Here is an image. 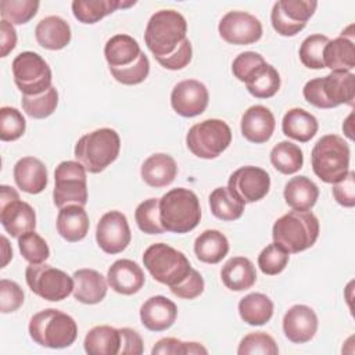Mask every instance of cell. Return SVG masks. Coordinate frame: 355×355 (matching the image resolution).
Masks as SVG:
<instances>
[{"label": "cell", "mask_w": 355, "mask_h": 355, "mask_svg": "<svg viewBox=\"0 0 355 355\" xmlns=\"http://www.w3.org/2000/svg\"><path fill=\"white\" fill-rule=\"evenodd\" d=\"M159 219L165 232L189 233L201 219L198 197L194 191L176 187L159 198Z\"/></svg>", "instance_id": "cell-1"}, {"label": "cell", "mask_w": 355, "mask_h": 355, "mask_svg": "<svg viewBox=\"0 0 355 355\" xmlns=\"http://www.w3.org/2000/svg\"><path fill=\"white\" fill-rule=\"evenodd\" d=\"M319 229V220L312 212L290 211L275 222L272 237L288 254H297L316 243Z\"/></svg>", "instance_id": "cell-2"}, {"label": "cell", "mask_w": 355, "mask_h": 355, "mask_svg": "<svg viewBox=\"0 0 355 355\" xmlns=\"http://www.w3.org/2000/svg\"><path fill=\"white\" fill-rule=\"evenodd\" d=\"M29 336L40 347L60 349L72 345L78 337V326L68 313L47 308L29 320Z\"/></svg>", "instance_id": "cell-3"}, {"label": "cell", "mask_w": 355, "mask_h": 355, "mask_svg": "<svg viewBox=\"0 0 355 355\" xmlns=\"http://www.w3.org/2000/svg\"><path fill=\"white\" fill-rule=\"evenodd\" d=\"M187 22L184 17L175 10L155 11L146 26L144 42L154 58L172 54L186 39Z\"/></svg>", "instance_id": "cell-4"}, {"label": "cell", "mask_w": 355, "mask_h": 355, "mask_svg": "<svg viewBox=\"0 0 355 355\" xmlns=\"http://www.w3.org/2000/svg\"><path fill=\"white\" fill-rule=\"evenodd\" d=\"M121 139L111 128H100L83 135L75 144V158L90 173H100L119 155Z\"/></svg>", "instance_id": "cell-5"}, {"label": "cell", "mask_w": 355, "mask_h": 355, "mask_svg": "<svg viewBox=\"0 0 355 355\" xmlns=\"http://www.w3.org/2000/svg\"><path fill=\"white\" fill-rule=\"evenodd\" d=\"M305 100L316 108H334L341 104L354 105L355 75L352 72L331 71L323 78H315L302 89Z\"/></svg>", "instance_id": "cell-6"}, {"label": "cell", "mask_w": 355, "mask_h": 355, "mask_svg": "<svg viewBox=\"0 0 355 355\" xmlns=\"http://www.w3.org/2000/svg\"><path fill=\"white\" fill-rule=\"evenodd\" d=\"M349 146L338 135L322 136L312 148L313 173L324 183H336L349 172Z\"/></svg>", "instance_id": "cell-7"}, {"label": "cell", "mask_w": 355, "mask_h": 355, "mask_svg": "<svg viewBox=\"0 0 355 355\" xmlns=\"http://www.w3.org/2000/svg\"><path fill=\"white\" fill-rule=\"evenodd\" d=\"M143 263L157 282L169 288L182 283L191 270L187 257L165 243L151 244L143 254Z\"/></svg>", "instance_id": "cell-8"}, {"label": "cell", "mask_w": 355, "mask_h": 355, "mask_svg": "<svg viewBox=\"0 0 355 355\" xmlns=\"http://www.w3.org/2000/svg\"><path fill=\"white\" fill-rule=\"evenodd\" d=\"M232 143V130L222 119H205L193 125L186 135L187 148L198 158L219 157Z\"/></svg>", "instance_id": "cell-9"}, {"label": "cell", "mask_w": 355, "mask_h": 355, "mask_svg": "<svg viewBox=\"0 0 355 355\" xmlns=\"http://www.w3.org/2000/svg\"><path fill=\"white\" fill-rule=\"evenodd\" d=\"M85 166L78 161H62L54 171L53 201L57 208L69 204L85 207L87 202V178Z\"/></svg>", "instance_id": "cell-10"}, {"label": "cell", "mask_w": 355, "mask_h": 355, "mask_svg": "<svg viewBox=\"0 0 355 355\" xmlns=\"http://www.w3.org/2000/svg\"><path fill=\"white\" fill-rule=\"evenodd\" d=\"M25 280L31 291L47 301H62L73 291V279L49 263H29Z\"/></svg>", "instance_id": "cell-11"}, {"label": "cell", "mask_w": 355, "mask_h": 355, "mask_svg": "<svg viewBox=\"0 0 355 355\" xmlns=\"http://www.w3.org/2000/svg\"><path fill=\"white\" fill-rule=\"evenodd\" d=\"M12 76L24 96H36L51 87V69L42 55L22 51L12 61Z\"/></svg>", "instance_id": "cell-12"}, {"label": "cell", "mask_w": 355, "mask_h": 355, "mask_svg": "<svg viewBox=\"0 0 355 355\" xmlns=\"http://www.w3.org/2000/svg\"><path fill=\"white\" fill-rule=\"evenodd\" d=\"M0 222L11 237H19L36 227L35 209L21 201L18 191L7 184L0 186Z\"/></svg>", "instance_id": "cell-13"}, {"label": "cell", "mask_w": 355, "mask_h": 355, "mask_svg": "<svg viewBox=\"0 0 355 355\" xmlns=\"http://www.w3.org/2000/svg\"><path fill=\"white\" fill-rule=\"evenodd\" d=\"M318 1L311 0H280L273 4L270 22L282 36H295L315 14Z\"/></svg>", "instance_id": "cell-14"}, {"label": "cell", "mask_w": 355, "mask_h": 355, "mask_svg": "<svg viewBox=\"0 0 355 355\" xmlns=\"http://www.w3.org/2000/svg\"><path fill=\"white\" fill-rule=\"evenodd\" d=\"M132 233L126 216L121 211L105 212L96 227V241L107 254H119L130 243Z\"/></svg>", "instance_id": "cell-15"}, {"label": "cell", "mask_w": 355, "mask_h": 355, "mask_svg": "<svg viewBox=\"0 0 355 355\" xmlns=\"http://www.w3.org/2000/svg\"><path fill=\"white\" fill-rule=\"evenodd\" d=\"M218 31L220 37L237 46L252 44L262 36L261 21L244 11H229L219 21Z\"/></svg>", "instance_id": "cell-16"}, {"label": "cell", "mask_w": 355, "mask_h": 355, "mask_svg": "<svg viewBox=\"0 0 355 355\" xmlns=\"http://www.w3.org/2000/svg\"><path fill=\"white\" fill-rule=\"evenodd\" d=\"M227 189L241 201L255 202L269 193L270 176L262 168L252 165L241 166L230 175Z\"/></svg>", "instance_id": "cell-17"}, {"label": "cell", "mask_w": 355, "mask_h": 355, "mask_svg": "<svg viewBox=\"0 0 355 355\" xmlns=\"http://www.w3.org/2000/svg\"><path fill=\"white\" fill-rule=\"evenodd\" d=\"M209 93L204 83L196 79H184L175 85L171 93V105L176 114L193 118L202 114L208 105Z\"/></svg>", "instance_id": "cell-18"}, {"label": "cell", "mask_w": 355, "mask_h": 355, "mask_svg": "<svg viewBox=\"0 0 355 355\" xmlns=\"http://www.w3.org/2000/svg\"><path fill=\"white\" fill-rule=\"evenodd\" d=\"M318 330V316L315 311L304 304L293 305L283 316L284 336L294 344L311 341Z\"/></svg>", "instance_id": "cell-19"}, {"label": "cell", "mask_w": 355, "mask_h": 355, "mask_svg": "<svg viewBox=\"0 0 355 355\" xmlns=\"http://www.w3.org/2000/svg\"><path fill=\"white\" fill-rule=\"evenodd\" d=\"M108 286L118 294L132 295L141 290L146 283L143 269L130 259L115 261L107 272Z\"/></svg>", "instance_id": "cell-20"}, {"label": "cell", "mask_w": 355, "mask_h": 355, "mask_svg": "<svg viewBox=\"0 0 355 355\" xmlns=\"http://www.w3.org/2000/svg\"><path fill=\"white\" fill-rule=\"evenodd\" d=\"M178 316L176 304L164 297H150L140 308L141 324L150 331H164L169 329Z\"/></svg>", "instance_id": "cell-21"}, {"label": "cell", "mask_w": 355, "mask_h": 355, "mask_svg": "<svg viewBox=\"0 0 355 355\" xmlns=\"http://www.w3.org/2000/svg\"><path fill=\"white\" fill-rule=\"evenodd\" d=\"M352 29L354 26L349 25L348 29L341 32V36L327 42L323 50L324 68L344 72H351L355 68V47Z\"/></svg>", "instance_id": "cell-22"}, {"label": "cell", "mask_w": 355, "mask_h": 355, "mask_svg": "<svg viewBox=\"0 0 355 355\" xmlns=\"http://www.w3.org/2000/svg\"><path fill=\"white\" fill-rule=\"evenodd\" d=\"M276 121L272 111L263 105H251L241 116V135L251 143H266L275 132Z\"/></svg>", "instance_id": "cell-23"}, {"label": "cell", "mask_w": 355, "mask_h": 355, "mask_svg": "<svg viewBox=\"0 0 355 355\" xmlns=\"http://www.w3.org/2000/svg\"><path fill=\"white\" fill-rule=\"evenodd\" d=\"M14 180L22 191L28 194H39L47 186L46 165L35 157H24L14 165Z\"/></svg>", "instance_id": "cell-24"}, {"label": "cell", "mask_w": 355, "mask_h": 355, "mask_svg": "<svg viewBox=\"0 0 355 355\" xmlns=\"http://www.w3.org/2000/svg\"><path fill=\"white\" fill-rule=\"evenodd\" d=\"M73 297L87 305L101 302L107 295V279L94 269H79L73 273Z\"/></svg>", "instance_id": "cell-25"}, {"label": "cell", "mask_w": 355, "mask_h": 355, "mask_svg": "<svg viewBox=\"0 0 355 355\" xmlns=\"http://www.w3.org/2000/svg\"><path fill=\"white\" fill-rule=\"evenodd\" d=\"M55 225L58 234L64 240L69 243H76L86 237L90 222L87 212L82 205L69 204L60 208Z\"/></svg>", "instance_id": "cell-26"}, {"label": "cell", "mask_w": 355, "mask_h": 355, "mask_svg": "<svg viewBox=\"0 0 355 355\" xmlns=\"http://www.w3.org/2000/svg\"><path fill=\"white\" fill-rule=\"evenodd\" d=\"M71 26L58 15H49L40 19L35 28V37L39 46L46 50H61L71 42Z\"/></svg>", "instance_id": "cell-27"}, {"label": "cell", "mask_w": 355, "mask_h": 355, "mask_svg": "<svg viewBox=\"0 0 355 355\" xmlns=\"http://www.w3.org/2000/svg\"><path fill=\"white\" fill-rule=\"evenodd\" d=\"M140 173L141 179L150 187L161 189L169 186L175 180L178 175V165L169 154L157 153L143 162Z\"/></svg>", "instance_id": "cell-28"}, {"label": "cell", "mask_w": 355, "mask_h": 355, "mask_svg": "<svg viewBox=\"0 0 355 355\" xmlns=\"http://www.w3.org/2000/svg\"><path fill=\"white\" fill-rule=\"evenodd\" d=\"M220 279L229 290L244 291L255 284L257 270L248 258L233 257L222 266Z\"/></svg>", "instance_id": "cell-29"}, {"label": "cell", "mask_w": 355, "mask_h": 355, "mask_svg": "<svg viewBox=\"0 0 355 355\" xmlns=\"http://www.w3.org/2000/svg\"><path fill=\"white\" fill-rule=\"evenodd\" d=\"M141 50L136 39L129 35L119 33L110 37L104 46V57L108 68H123L133 64Z\"/></svg>", "instance_id": "cell-30"}, {"label": "cell", "mask_w": 355, "mask_h": 355, "mask_svg": "<svg viewBox=\"0 0 355 355\" xmlns=\"http://www.w3.org/2000/svg\"><path fill=\"white\" fill-rule=\"evenodd\" d=\"M283 196L294 211H309L318 201L319 189L309 178L294 176L286 183Z\"/></svg>", "instance_id": "cell-31"}, {"label": "cell", "mask_w": 355, "mask_h": 355, "mask_svg": "<svg viewBox=\"0 0 355 355\" xmlns=\"http://www.w3.org/2000/svg\"><path fill=\"white\" fill-rule=\"evenodd\" d=\"M318 119L308 111L302 108L288 110L282 121L283 133L300 143L309 141L318 132Z\"/></svg>", "instance_id": "cell-32"}, {"label": "cell", "mask_w": 355, "mask_h": 355, "mask_svg": "<svg viewBox=\"0 0 355 355\" xmlns=\"http://www.w3.org/2000/svg\"><path fill=\"white\" fill-rule=\"evenodd\" d=\"M135 4L136 1L125 3L119 0H73L72 14L82 24H96L118 8H126Z\"/></svg>", "instance_id": "cell-33"}, {"label": "cell", "mask_w": 355, "mask_h": 355, "mask_svg": "<svg viewBox=\"0 0 355 355\" xmlns=\"http://www.w3.org/2000/svg\"><path fill=\"white\" fill-rule=\"evenodd\" d=\"M85 351L90 355H118L121 348V333L108 324L90 329L83 341Z\"/></svg>", "instance_id": "cell-34"}, {"label": "cell", "mask_w": 355, "mask_h": 355, "mask_svg": "<svg viewBox=\"0 0 355 355\" xmlns=\"http://www.w3.org/2000/svg\"><path fill=\"white\" fill-rule=\"evenodd\" d=\"M227 252L229 241L219 230H204L194 241V254L204 263H219Z\"/></svg>", "instance_id": "cell-35"}, {"label": "cell", "mask_w": 355, "mask_h": 355, "mask_svg": "<svg viewBox=\"0 0 355 355\" xmlns=\"http://www.w3.org/2000/svg\"><path fill=\"white\" fill-rule=\"evenodd\" d=\"M248 93L257 98H270L280 89V75L266 61L258 65L244 80Z\"/></svg>", "instance_id": "cell-36"}, {"label": "cell", "mask_w": 355, "mask_h": 355, "mask_svg": "<svg viewBox=\"0 0 355 355\" xmlns=\"http://www.w3.org/2000/svg\"><path fill=\"white\" fill-rule=\"evenodd\" d=\"M239 315L247 324L262 326L273 316V302L262 293L247 294L239 302Z\"/></svg>", "instance_id": "cell-37"}, {"label": "cell", "mask_w": 355, "mask_h": 355, "mask_svg": "<svg viewBox=\"0 0 355 355\" xmlns=\"http://www.w3.org/2000/svg\"><path fill=\"white\" fill-rule=\"evenodd\" d=\"M209 208L215 218L220 220H236L239 219L243 212L245 202L241 201L236 194H233L227 187H216L209 194Z\"/></svg>", "instance_id": "cell-38"}, {"label": "cell", "mask_w": 355, "mask_h": 355, "mask_svg": "<svg viewBox=\"0 0 355 355\" xmlns=\"http://www.w3.org/2000/svg\"><path fill=\"white\" fill-rule=\"evenodd\" d=\"M270 162L276 171L283 175H293L302 168L304 154L300 146L283 140L270 151Z\"/></svg>", "instance_id": "cell-39"}, {"label": "cell", "mask_w": 355, "mask_h": 355, "mask_svg": "<svg viewBox=\"0 0 355 355\" xmlns=\"http://www.w3.org/2000/svg\"><path fill=\"white\" fill-rule=\"evenodd\" d=\"M24 111L35 119H43L50 116L58 104V92L54 86L36 96H24L21 100Z\"/></svg>", "instance_id": "cell-40"}, {"label": "cell", "mask_w": 355, "mask_h": 355, "mask_svg": "<svg viewBox=\"0 0 355 355\" xmlns=\"http://www.w3.org/2000/svg\"><path fill=\"white\" fill-rule=\"evenodd\" d=\"M40 3L33 0H1V19L12 25H24L36 15Z\"/></svg>", "instance_id": "cell-41"}, {"label": "cell", "mask_w": 355, "mask_h": 355, "mask_svg": "<svg viewBox=\"0 0 355 355\" xmlns=\"http://www.w3.org/2000/svg\"><path fill=\"white\" fill-rule=\"evenodd\" d=\"M139 229L147 234H161L165 232L159 219V198H147L135 211Z\"/></svg>", "instance_id": "cell-42"}, {"label": "cell", "mask_w": 355, "mask_h": 355, "mask_svg": "<svg viewBox=\"0 0 355 355\" xmlns=\"http://www.w3.org/2000/svg\"><path fill=\"white\" fill-rule=\"evenodd\" d=\"M330 39L322 33H315L304 39L300 46V60L309 69L324 68L323 50Z\"/></svg>", "instance_id": "cell-43"}, {"label": "cell", "mask_w": 355, "mask_h": 355, "mask_svg": "<svg viewBox=\"0 0 355 355\" xmlns=\"http://www.w3.org/2000/svg\"><path fill=\"white\" fill-rule=\"evenodd\" d=\"M19 252L29 263H42L50 257V248L46 240L35 230L26 232L18 237Z\"/></svg>", "instance_id": "cell-44"}, {"label": "cell", "mask_w": 355, "mask_h": 355, "mask_svg": "<svg viewBox=\"0 0 355 355\" xmlns=\"http://www.w3.org/2000/svg\"><path fill=\"white\" fill-rule=\"evenodd\" d=\"M288 259L290 254L273 241L272 244H268L258 255V266L263 275L275 276L286 269Z\"/></svg>", "instance_id": "cell-45"}, {"label": "cell", "mask_w": 355, "mask_h": 355, "mask_svg": "<svg viewBox=\"0 0 355 355\" xmlns=\"http://www.w3.org/2000/svg\"><path fill=\"white\" fill-rule=\"evenodd\" d=\"M239 355H277L279 347L272 336L265 331H254L244 336L237 348Z\"/></svg>", "instance_id": "cell-46"}, {"label": "cell", "mask_w": 355, "mask_h": 355, "mask_svg": "<svg viewBox=\"0 0 355 355\" xmlns=\"http://www.w3.org/2000/svg\"><path fill=\"white\" fill-rule=\"evenodd\" d=\"M26 129V121L14 107L0 108V139L3 141L18 140Z\"/></svg>", "instance_id": "cell-47"}, {"label": "cell", "mask_w": 355, "mask_h": 355, "mask_svg": "<svg viewBox=\"0 0 355 355\" xmlns=\"http://www.w3.org/2000/svg\"><path fill=\"white\" fill-rule=\"evenodd\" d=\"M110 72L114 76V79L122 85H128V86L139 85L144 82L146 78L148 76L150 61L147 55L141 51L139 58L133 64L123 68H110Z\"/></svg>", "instance_id": "cell-48"}, {"label": "cell", "mask_w": 355, "mask_h": 355, "mask_svg": "<svg viewBox=\"0 0 355 355\" xmlns=\"http://www.w3.org/2000/svg\"><path fill=\"white\" fill-rule=\"evenodd\" d=\"M207 348L200 343H184L173 337H165L155 343L151 349L153 355H190V354H207Z\"/></svg>", "instance_id": "cell-49"}, {"label": "cell", "mask_w": 355, "mask_h": 355, "mask_svg": "<svg viewBox=\"0 0 355 355\" xmlns=\"http://www.w3.org/2000/svg\"><path fill=\"white\" fill-rule=\"evenodd\" d=\"M24 291L18 283L1 279L0 280V311L3 313L15 312L24 304Z\"/></svg>", "instance_id": "cell-50"}, {"label": "cell", "mask_w": 355, "mask_h": 355, "mask_svg": "<svg viewBox=\"0 0 355 355\" xmlns=\"http://www.w3.org/2000/svg\"><path fill=\"white\" fill-rule=\"evenodd\" d=\"M204 279L202 276L200 275L198 270L193 269L190 270L189 276L179 284L171 287V291L179 297V298H183V300H194L197 298L198 295L202 294L204 291Z\"/></svg>", "instance_id": "cell-51"}, {"label": "cell", "mask_w": 355, "mask_h": 355, "mask_svg": "<svg viewBox=\"0 0 355 355\" xmlns=\"http://www.w3.org/2000/svg\"><path fill=\"white\" fill-rule=\"evenodd\" d=\"M193 57V49H191V43L190 40L186 37L179 46L178 49L166 55V57H161V58H155L158 61V64L166 69L171 71H178L182 69L184 67H187L191 61Z\"/></svg>", "instance_id": "cell-52"}, {"label": "cell", "mask_w": 355, "mask_h": 355, "mask_svg": "<svg viewBox=\"0 0 355 355\" xmlns=\"http://www.w3.org/2000/svg\"><path fill=\"white\" fill-rule=\"evenodd\" d=\"M331 193L340 205L352 208L355 205V173L349 171L341 180L333 183Z\"/></svg>", "instance_id": "cell-53"}, {"label": "cell", "mask_w": 355, "mask_h": 355, "mask_svg": "<svg viewBox=\"0 0 355 355\" xmlns=\"http://www.w3.org/2000/svg\"><path fill=\"white\" fill-rule=\"evenodd\" d=\"M262 62H265L263 57L259 53L255 51H244L240 53L232 64V72L233 75L240 80L244 82L247 76Z\"/></svg>", "instance_id": "cell-54"}, {"label": "cell", "mask_w": 355, "mask_h": 355, "mask_svg": "<svg viewBox=\"0 0 355 355\" xmlns=\"http://www.w3.org/2000/svg\"><path fill=\"white\" fill-rule=\"evenodd\" d=\"M121 333V348L118 355H141L143 354V340L140 334L130 329L122 327Z\"/></svg>", "instance_id": "cell-55"}, {"label": "cell", "mask_w": 355, "mask_h": 355, "mask_svg": "<svg viewBox=\"0 0 355 355\" xmlns=\"http://www.w3.org/2000/svg\"><path fill=\"white\" fill-rule=\"evenodd\" d=\"M17 44V32L12 24L1 19L0 22V57H7Z\"/></svg>", "instance_id": "cell-56"}, {"label": "cell", "mask_w": 355, "mask_h": 355, "mask_svg": "<svg viewBox=\"0 0 355 355\" xmlns=\"http://www.w3.org/2000/svg\"><path fill=\"white\" fill-rule=\"evenodd\" d=\"M1 241H3V262H1V268H4L7 265V262L12 258V250L8 244V240L1 236Z\"/></svg>", "instance_id": "cell-57"}]
</instances>
